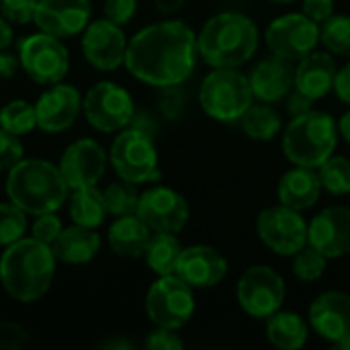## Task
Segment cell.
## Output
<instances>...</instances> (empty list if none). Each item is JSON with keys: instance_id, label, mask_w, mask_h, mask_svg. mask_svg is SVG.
Instances as JSON below:
<instances>
[{"instance_id": "cell-1", "label": "cell", "mask_w": 350, "mask_h": 350, "mask_svg": "<svg viewBox=\"0 0 350 350\" xmlns=\"http://www.w3.org/2000/svg\"><path fill=\"white\" fill-rule=\"evenodd\" d=\"M197 55L193 29L183 21H162L144 27L129 39L125 66L150 86L174 88L193 74Z\"/></svg>"}, {"instance_id": "cell-2", "label": "cell", "mask_w": 350, "mask_h": 350, "mask_svg": "<svg viewBox=\"0 0 350 350\" xmlns=\"http://www.w3.org/2000/svg\"><path fill=\"white\" fill-rule=\"evenodd\" d=\"M57 258L49 244L35 238H21L6 246L0 256V281L4 291L21 301H39L51 287Z\"/></svg>"}, {"instance_id": "cell-3", "label": "cell", "mask_w": 350, "mask_h": 350, "mask_svg": "<svg viewBox=\"0 0 350 350\" xmlns=\"http://www.w3.org/2000/svg\"><path fill=\"white\" fill-rule=\"evenodd\" d=\"M197 47L211 68H240L256 53L258 27L244 12H217L199 31Z\"/></svg>"}, {"instance_id": "cell-4", "label": "cell", "mask_w": 350, "mask_h": 350, "mask_svg": "<svg viewBox=\"0 0 350 350\" xmlns=\"http://www.w3.org/2000/svg\"><path fill=\"white\" fill-rule=\"evenodd\" d=\"M6 195L27 215L57 211L70 197L59 166L41 158H23L6 176Z\"/></svg>"}, {"instance_id": "cell-5", "label": "cell", "mask_w": 350, "mask_h": 350, "mask_svg": "<svg viewBox=\"0 0 350 350\" xmlns=\"http://www.w3.org/2000/svg\"><path fill=\"white\" fill-rule=\"evenodd\" d=\"M338 144V125L324 111H306L295 115L283 133V154L295 166L318 168L326 162Z\"/></svg>"}, {"instance_id": "cell-6", "label": "cell", "mask_w": 350, "mask_h": 350, "mask_svg": "<svg viewBox=\"0 0 350 350\" xmlns=\"http://www.w3.org/2000/svg\"><path fill=\"white\" fill-rule=\"evenodd\" d=\"M252 86L250 78L238 68H213L199 90V103L203 111L224 123L240 121L246 109L252 105Z\"/></svg>"}, {"instance_id": "cell-7", "label": "cell", "mask_w": 350, "mask_h": 350, "mask_svg": "<svg viewBox=\"0 0 350 350\" xmlns=\"http://www.w3.org/2000/svg\"><path fill=\"white\" fill-rule=\"evenodd\" d=\"M109 160L119 178L144 185L160 176L158 172V150L152 135L142 127H125L117 133L111 144Z\"/></svg>"}, {"instance_id": "cell-8", "label": "cell", "mask_w": 350, "mask_h": 350, "mask_svg": "<svg viewBox=\"0 0 350 350\" xmlns=\"http://www.w3.org/2000/svg\"><path fill=\"white\" fill-rule=\"evenodd\" d=\"M18 66L37 84H57L70 70V53L64 41L45 31L18 41Z\"/></svg>"}, {"instance_id": "cell-9", "label": "cell", "mask_w": 350, "mask_h": 350, "mask_svg": "<svg viewBox=\"0 0 350 350\" xmlns=\"http://www.w3.org/2000/svg\"><path fill=\"white\" fill-rule=\"evenodd\" d=\"M148 318L162 328L180 330L195 314V293L178 275H164L154 281L146 293Z\"/></svg>"}, {"instance_id": "cell-10", "label": "cell", "mask_w": 350, "mask_h": 350, "mask_svg": "<svg viewBox=\"0 0 350 350\" xmlns=\"http://www.w3.org/2000/svg\"><path fill=\"white\" fill-rule=\"evenodd\" d=\"M82 111L86 121L103 133L121 131L129 127L135 117L131 94L123 86L109 80L96 82L88 88L82 98Z\"/></svg>"}, {"instance_id": "cell-11", "label": "cell", "mask_w": 350, "mask_h": 350, "mask_svg": "<svg viewBox=\"0 0 350 350\" xmlns=\"http://www.w3.org/2000/svg\"><path fill=\"white\" fill-rule=\"evenodd\" d=\"M285 279L273 267L267 265L246 269L236 285V297L240 308L250 318L258 320H269L275 312H279L285 301Z\"/></svg>"}, {"instance_id": "cell-12", "label": "cell", "mask_w": 350, "mask_h": 350, "mask_svg": "<svg viewBox=\"0 0 350 350\" xmlns=\"http://www.w3.org/2000/svg\"><path fill=\"white\" fill-rule=\"evenodd\" d=\"M260 242L279 256H293L308 244V224L301 211L285 205L267 207L256 219Z\"/></svg>"}, {"instance_id": "cell-13", "label": "cell", "mask_w": 350, "mask_h": 350, "mask_svg": "<svg viewBox=\"0 0 350 350\" xmlns=\"http://www.w3.org/2000/svg\"><path fill=\"white\" fill-rule=\"evenodd\" d=\"M265 39L273 55L289 62H299L318 47L320 25L304 12L281 14L269 25Z\"/></svg>"}, {"instance_id": "cell-14", "label": "cell", "mask_w": 350, "mask_h": 350, "mask_svg": "<svg viewBox=\"0 0 350 350\" xmlns=\"http://www.w3.org/2000/svg\"><path fill=\"white\" fill-rule=\"evenodd\" d=\"M137 215L152 232L178 234L189 224L187 199L170 187H152L139 197Z\"/></svg>"}, {"instance_id": "cell-15", "label": "cell", "mask_w": 350, "mask_h": 350, "mask_svg": "<svg viewBox=\"0 0 350 350\" xmlns=\"http://www.w3.org/2000/svg\"><path fill=\"white\" fill-rule=\"evenodd\" d=\"M310 326L332 347L350 350V295L345 291L320 293L308 312Z\"/></svg>"}, {"instance_id": "cell-16", "label": "cell", "mask_w": 350, "mask_h": 350, "mask_svg": "<svg viewBox=\"0 0 350 350\" xmlns=\"http://www.w3.org/2000/svg\"><path fill=\"white\" fill-rule=\"evenodd\" d=\"M127 37L121 25H115L109 18L90 21L82 31V51L88 64L100 72L117 70L125 64L127 53Z\"/></svg>"}, {"instance_id": "cell-17", "label": "cell", "mask_w": 350, "mask_h": 350, "mask_svg": "<svg viewBox=\"0 0 350 350\" xmlns=\"http://www.w3.org/2000/svg\"><path fill=\"white\" fill-rule=\"evenodd\" d=\"M107 160L109 156L103 150V146L96 144L94 139L84 137V139L70 144L64 150L57 166L70 191H74V189H84V187H96L107 170Z\"/></svg>"}, {"instance_id": "cell-18", "label": "cell", "mask_w": 350, "mask_h": 350, "mask_svg": "<svg viewBox=\"0 0 350 350\" xmlns=\"http://www.w3.org/2000/svg\"><path fill=\"white\" fill-rule=\"evenodd\" d=\"M308 244L328 260L350 254V207L332 205L308 224Z\"/></svg>"}, {"instance_id": "cell-19", "label": "cell", "mask_w": 350, "mask_h": 350, "mask_svg": "<svg viewBox=\"0 0 350 350\" xmlns=\"http://www.w3.org/2000/svg\"><path fill=\"white\" fill-rule=\"evenodd\" d=\"M80 113L82 96L72 84H51V88L45 90L35 103L37 127L47 133H59L70 129Z\"/></svg>"}, {"instance_id": "cell-20", "label": "cell", "mask_w": 350, "mask_h": 350, "mask_svg": "<svg viewBox=\"0 0 350 350\" xmlns=\"http://www.w3.org/2000/svg\"><path fill=\"white\" fill-rule=\"evenodd\" d=\"M90 14V0H39L33 23L39 31L68 39L88 27Z\"/></svg>"}, {"instance_id": "cell-21", "label": "cell", "mask_w": 350, "mask_h": 350, "mask_svg": "<svg viewBox=\"0 0 350 350\" xmlns=\"http://www.w3.org/2000/svg\"><path fill=\"white\" fill-rule=\"evenodd\" d=\"M228 269V260L217 248L207 244H195L183 248L174 275H178L193 289H209L226 279Z\"/></svg>"}, {"instance_id": "cell-22", "label": "cell", "mask_w": 350, "mask_h": 350, "mask_svg": "<svg viewBox=\"0 0 350 350\" xmlns=\"http://www.w3.org/2000/svg\"><path fill=\"white\" fill-rule=\"evenodd\" d=\"M248 78H250L252 94L260 103L273 105L283 100L289 94V90L295 86V66L289 59L273 55L258 62Z\"/></svg>"}, {"instance_id": "cell-23", "label": "cell", "mask_w": 350, "mask_h": 350, "mask_svg": "<svg viewBox=\"0 0 350 350\" xmlns=\"http://www.w3.org/2000/svg\"><path fill=\"white\" fill-rule=\"evenodd\" d=\"M338 66L330 51H312L295 66V90L312 100L324 98L334 90Z\"/></svg>"}, {"instance_id": "cell-24", "label": "cell", "mask_w": 350, "mask_h": 350, "mask_svg": "<svg viewBox=\"0 0 350 350\" xmlns=\"http://www.w3.org/2000/svg\"><path fill=\"white\" fill-rule=\"evenodd\" d=\"M322 191L324 189L316 168L295 166L281 176L277 187V197L281 205L291 207L295 211H306L318 203Z\"/></svg>"}, {"instance_id": "cell-25", "label": "cell", "mask_w": 350, "mask_h": 350, "mask_svg": "<svg viewBox=\"0 0 350 350\" xmlns=\"http://www.w3.org/2000/svg\"><path fill=\"white\" fill-rule=\"evenodd\" d=\"M51 250L57 262L66 265H86L100 250V236L94 228H84L74 224L72 228L62 230V234L51 244Z\"/></svg>"}, {"instance_id": "cell-26", "label": "cell", "mask_w": 350, "mask_h": 350, "mask_svg": "<svg viewBox=\"0 0 350 350\" xmlns=\"http://www.w3.org/2000/svg\"><path fill=\"white\" fill-rule=\"evenodd\" d=\"M109 246L121 258H139L144 256L152 230L144 224L137 213L121 215L109 228Z\"/></svg>"}, {"instance_id": "cell-27", "label": "cell", "mask_w": 350, "mask_h": 350, "mask_svg": "<svg viewBox=\"0 0 350 350\" xmlns=\"http://www.w3.org/2000/svg\"><path fill=\"white\" fill-rule=\"evenodd\" d=\"M310 328L295 312H275L267 324V338L279 350H299L308 342Z\"/></svg>"}, {"instance_id": "cell-28", "label": "cell", "mask_w": 350, "mask_h": 350, "mask_svg": "<svg viewBox=\"0 0 350 350\" xmlns=\"http://www.w3.org/2000/svg\"><path fill=\"white\" fill-rule=\"evenodd\" d=\"M68 209L72 221L84 228H98L109 213L103 191H98L96 187L74 189L68 197Z\"/></svg>"}, {"instance_id": "cell-29", "label": "cell", "mask_w": 350, "mask_h": 350, "mask_svg": "<svg viewBox=\"0 0 350 350\" xmlns=\"http://www.w3.org/2000/svg\"><path fill=\"white\" fill-rule=\"evenodd\" d=\"M180 252H183V244L178 242L176 234L154 232L144 256H146V262L152 269V273H156L158 277H164V275L176 273Z\"/></svg>"}, {"instance_id": "cell-30", "label": "cell", "mask_w": 350, "mask_h": 350, "mask_svg": "<svg viewBox=\"0 0 350 350\" xmlns=\"http://www.w3.org/2000/svg\"><path fill=\"white\" fill-rule=\"evenodd\" d=\"M240 127L244 135L254 142H271L281 133L283 121L281 115L269 103H262L250 105L246 109V113L240 117Z\"/></svg>"}, {"instance_id": "cell-31", "label": "cell", "mask_w": 350, "mask_h": 350, "mask_svg": "<svg viewBox=\"0 0 350 350\" xmlns=\"http://www.w3.org/2000/svg\"><path fill=\"white\" fill-rule=\"evenodd\" d=\"M322 189L334 197L350 195V160L345 156H330L318 168Z\"/></svg>"}, {"instance_id": "cell-32", "label": "cell", "mask_w": 350, "mask_h": 350, "mask_svg": "<svg viewBox=\"0 0 350 350\" xmlns=\"http://www.w3.org/2000/svg\"><path fill=\"white\" fill-rule=\"evenodd\" d=\"M0 127L14 133V135H25L37 127V115H35V105L29 100L16 98L6 103L0 109Z\"/></svg>"}, {"instance_id": "cell-33", "label": "cell", "mask_w": 350, "mask_h": 350, "mask_svg": "<svg viewBox=\"0 0 350 350\" xmlns=\"http://www.w3.org/2000/svg\"><path fill=\"white\" fill-rule=\"evenodd\" d=\"M320 41L332 55L350 57V16L332 14L320 25Z\"/></svg>"}, {"instance_id": "cell-34", "label": "cell", "mask_w": 350, "mask_h": 350, "mask_svg": "<svg viewBox=\"0 0 350 350\" xmlns=\"http://www.w3.org/2000/svg\"><path fill=\"white\" fill-rule=\"evenodd\" d=\"M103 197H105L107 211L115 217H121V215L137 213V205H139L142 195L137 193L133 183H127L121 178L119 183H111L103 191Z\"/></svg>"}, {"instance_id": "cell-35", "label": "cell", "mask_w": 350, "mask_h": 350, "mask_svg": "<svg viewBox=\"0 0 350 350\" xmlns=\"http://www.w3.org/2000/svg\"><path fill=\"white\" fill-rule=\"evenodd\" d=\"M27 213L12 201L0 203V246H10L27 234Z\"/></svg>"}, {"instance_id": "cell-36", "label": "cell", "mask_w": 350, "mask_h": 350, "mask_svg": "<svg viewBox=\"0 0 350 350\" xmlns=\"http://www.w3.org/2000/svg\"><path fill=\"white\" fill-rule=\"evenodd\" d=\"M326 267H328V258L310 244H306L299 252L293 254V275L299 281L306 283L318 281L326 273Z\"/></svg>"}, {"instance_id": "cell-37", "label": "cell", "mask_w": 350, "mask_h": 350, "mask_svg": "<svg viewBox=\"0 0 350 350\" xmlns=\"http://www.w3.org/2000/svg\"><path fill=\"white\" fill-rule=\"evenodd\" d=\"M39 0H0V14L14 23V25H27L35 21Z\"/></svg>"}, {"instance_id": "cell-38", "label": "cell", "mask_w": 350, "mask_h": 350, "mask_svg": "<svg viewBox=\"0 0 350 350\" xmlns=\"http://www.w3.org/2000/svg\"><path fill=\"white\" fill-rule=\"evenodd\" d=\"M23 158H25V148L18 135L0 127V170H10Z\"/></svg>"}, {"instance_id": "cell-39", "label": "cell", "mask_w": 350, "mask_h": 350, "mask_svg": "<svg viewBox=\"0 0 350 350\" xmlns=\"http://www.w3.org/2000/svg\"><path fill=\"white\" fill-rule=\"evenodd\" d=\"M62 230H64V226H62L59 217L55 215V211L53 213H41V215H37V219L31 226V238L51 246L55 242V238L62 234Z\"/></svg>"}, {"instance_id": "cell-40", "label": "cell", "mask_w": 350, "mask_h": 350, "mask_svg": "<svg viewBox=\"0 0 350 350\" xmlns=\"http://www.w3.org/2000/svg\"><path fill=\"white\" fill-rule=\"evenodd\" d=\"M29 340H31V336L21 324L0 318V349L18 350L27 347Z\"/></svg>"}, {"instance_id": "cell-41", "label": "cell", "mask_w": 350, "mask_h": 350, "mask_svg": "<svg viewBox=\"0 0 350 350\" xmlns=\"http://www.w3.org/2000/svg\"><path fill=\"white\" fill-rule=\"evenodd\" d=\"M137 12V0H107L105 2V18L115 25H127Z\"/></svg>"}, {"instance_id": "cell-42", "label": "cell", "mask_w": 350, "mask_h": 350, "mask_svg": "<svg viewBox=\"0 0 350 350\" xmlns=\"http://www.w3.org/2000/svg\"><path fill=\"white\" fill-rule=\"evenodd\" d=\"M183 340L178 338L176 330L170 328H162L158 326L154 332L148 334L146 338V349L150 350H183Z\"/></svg>"}, {"instance_id": "cell-43", "label": "cell", "mask_w": 350, "mask_h": 350, "mask_svg": "<svg viewBox=\"0 0 350 350\" xmlns=\"http://www.w3.org/2000/svg\"><path fill=\"white\" fill-rule=\"evenodd\" d=\"M304 14L322 25L334 14V0H304Z\"/></svg>"}, {"instance_id": "cell-44", "label": "cell", "mask_w": 350, "mask_h": 350, "mask_svg": "<svg viewBox=\"0 0 350 350\" xmlns=\"http://www.w3.org/2000/svg\"><path fill=\"white\" fill-rule=\"evenodd\" d=\"M334 92L342 103L350 105V64L338 70L336 80H334Z\"/></svg>"}, {"instance_id": "cell-45", "label": "cell", "mask_w": 350, "mask_h": 350, "mask_svg": "<svg viewBox=\"0 0 350 350\" xmlns=\"http://www.w3.org/2000/svg\"><path fill=\"white\" fill-rule=\"evenodd\" d=\"M16 70H18V57L8 51H0V80L12 78Z\"/></svg>"}, {"instance_id": "cell-46", "label": "cell", "mask_w": 350, "mask_h": 350, "mask_svg": "<svg viewBox=\"0 0 350 350\" xmlns=\"http://www.w3.org/2000/svg\"><path fill=\"white\" fill-rule=\"evenodd\" d=\"M312 103H314L312 98H308L306 94H301L299 90H295V94L289 96V111L293 115H301V113H306V111L312 109Z\"/></svg>"}, {"instance_id": "cell-47", "label": "cell", "mask_w": 350, "mask_h": 350, "mask_svg": "<svg viewBox=\"0 0 350 350\" xmlns=\"http://www.w3.org/2000/svg\"><path fill=\"white\" fill-rule=\"evenodd\" d=\"M14 39V33H12V23L6 21L2 14H0V51H4L6 47H10Z\"/></svg>"}, {"instance_id": "cell-48", "label": "cell", "mask_w": 350, "mask_h": 350, "mask_svg": "<svg viewBox=\"0 0 350 350\" xmlns=\"http://www.w3.org/2000/svg\"><path fill=\"white\" fill-rule=\"evenodd\" d=\"M187 0H154V6L162 14H174L185 6Z\"/></svg>"}, {"instance_id": "cell-49", "label": "cell", "mask_w": 350, "mask_h": 350, "mask_svg": "<svg viewBox=\"0 0 350 350\" xmlns=\"http://www.w3.org/2000/svg\"><path fill=\"white\" fill-rule=\"evenodd\" d=\"M338 133L345 137V142L350 146V111H347L340 117V121H338Z\"/></svg>"}, {"instance_id": "cell-50", "label": "cell", "mask_w": 350, "mask_h": 350, "mask_svg": "<svg viewBox=\"0 0 350 350\" xmlns=\"http://www.w3.org/2000/svg\"><path fill=\"white\" fill-rule=\"evenodd\" d=\"M273 2H279V4H289V2H295V0H273Z\"/></svg>"}]
</instances>
